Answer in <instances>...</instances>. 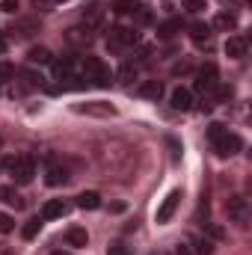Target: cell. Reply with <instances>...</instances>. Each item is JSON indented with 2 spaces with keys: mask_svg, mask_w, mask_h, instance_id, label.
Here are the masks:
<instances>
[{
  "mask_svg": "<svg viewBox=\"0 0 252 255\" xmlns=\"http://www.w3.org/2000/svg\"><path fill=\"white\" fill-rule=\"evenodd\" d=\"M92 160L98 166V172L110 181H130L136 175L139 166V154L136 148L122 139V136H101L92 142Z\"/></svg>",
  "mask_w": 252,
  "mask_h": 255,
  "instance_id": "obj_1",
  "label": "cell"
},
{
  "mask_svg": "<svg viewBox=\"0 0 252 255\" xmlns=\"http://www.w3.org/2000/svg\"><path fill=\"white\" fill-rule=\"evenodd\" d=\"M80 77H83L86 86H98V89L113 83V71L101 57H83L80 60Z\"/></svg>",
  "mask_w": 252,
  "mask_h": 255,
  "instance_id": "obj_2",
  "label": "cell"
},
{
  "mask_svg": "<svg viewBox=\"0 0 252 255\" xmlns=\"http://www.w3.org/2000/svg\"><path fill=\"white\" fill-rule=\"evenodd\" d=\"M3 169H6V175H12L15 184H30L36 178V160L30 154H12V157H6Z\"/></svg>",
  "mask_w": 252,
  "mask_h": 255,
  "instance_id": "obj_3",
  "label": "cell"
},
{
  "mask_svg": "<svg viewBox=\"0 0 252 255\" xmlns=\"http://www.w3.org/2000/svg\"><path fill=\"white\" fill-rule=\"evenodd\" d=\"M113 12H116V15H122V18H130L136 27L151 24V12H148L139 0H113Z\"/></svg>",
  "mask_w": 252,
  "mask_h": 255,
  "instance_id": "obj_4",
  "label": "cell"
},
{
  "mask_svg": "<svg viewBox=\"0 0 252 255\" xmlns=\"http://www.w3.org/2000/svg\"><path fill=\"white\" fill-rule=\"evenodd\" d=\"M107 45L113 48V51H130V48H136L139 45V33H136V27H110V33H107Z\"/></svg>",
  "mask_w": 252,
  "mask_h": 255,
  "instance_id": "obj_5",
  "label": "cell"
},
{
  "mask_svg": "<svg viewBox=\"0 0 252 255\" xmlns=\"http://www.w3.org/2000/svg\"><path fill=\"white\" fill-rule=\"evenodd\" d=\"M217 86H220V74H217V65H214V63H205L202 68H199V71H196V83H193V89H196L199 95L211 98Z\"/></svg>",
  "mask_w": 252,
  "mask_h": 255,
  "instance_id": "obj_6",
  "label": "cell"
},
{
  "mask_svg": "<svg viewBox=\"0 0 252 255\" xmlns=\"http://www.w3.org/2000/svg\"><path fill=\"white\" fill-rule=\"evenodd\" d=\"M92 42H95V33H92V30H86L83 24H80V27L65 30V45H68V48H74V51H86V48H92Z\"/></svg>",
  "mask_w": 252,
  "mask_h": 255,
  "instance_id": "obj_7",
  "label": "cell"
},
{
  "mask_svg": "<svg viewBox=\"0 0 252 255\" xmlns=\"http://www.w3.org/2000/svg\"><path fill=\"white\" fill-rule=\"evenodd\" d=\"M241 148H244V139H241L238 133H232V130H226V133L214 142V151H217L220 157H235Z\"/></svg>",
  "mask_w": 252,
  "mask_h": 255,
  "instance_id": "obj_8",
  "label": "cell"
},
{
  "mask_svg": "<svg viewBox=\"0 0 252 255\" xmlns=\"http://www.w3.org/2000/svg\"><path fill=\"white\" fill-rule=\"evenodd\" d=\"M15 77H18V80H15V92H18V95H27V92H33V89H42V86H45V83H42L45 77L36 74V71H27V68H24V71H15Z\"/></svg>",
  "mask_w": 252,
  "mask_h": 255,
  "instance_id": "obj_9",
  "label": "cell"
},
{
  "mask_svg": "<svg viewBox=\"0 0 252 255\" xmlns=\"http://www.w3.org/2000/svg\"><path fill=\"white\" fill-rule=\"evenodd\" d=\"M104 15H107L104 3H89V6L80 12V24H83L86 30H98V27L104 24Z\"/></svg>",
  "mask_w": 252,
  "mask_h": 255,
  "instance_id": "obj_10",
  "label": "cell"
},
{
  "mask_svg": "<svg viewBox=\"0 0 252 255\" xmlns=\"http://www.w3.org/2000/svg\"><path fill=\"white\" fill-rule=\"evenodd\" d=\"M74 113H86V116L110 119V116H116V107H110L107 101H86V104H74Z\"/></svg>",
  "mask_w": 252,
  "mask_h": 255,
  "instance_id": "obj_11",
  "label": "cell"
},
{
  "mask_svg": "<svg viewBox=\"0 0 252 255\" xmlns=\"http://www.w3.org/2000/svg\"><path fill=\"white\" fill-rule=\"evenodd\" d=\"M226 208H229V217H232L238 226H247V223H250V205H247L244 196H232Z\"/></svg>",
  "mask_w": 252,
  "mask_h": 255,
  "instance_id": "obj_12",
  "label": "cell"
},
{
  "mask_svg": "<svg viewBox=\"0 0 252 255\" xmlns=\"http://www.w3.org/2000/svg\"><path fill=\"white\" fill-rule=\"evenodd\" d=\"M71 175H68V166L65 163H60V160H48V166H45V181L51 184V187H60V184H65Z\"/></svg>",
  "mask_w": 252,
  "mask_h": 255,
  "instance_id": "obj_13",
  "label": "cell"
},
{
  "mask_svg": "<svg viewBox=\"0 0 252 255\" xmlns=\"http://www.w3.org/2000/svg\"><path fill=\"white\" fill-rule=\"evenodd\" d=\"M247 51H250V42H247L244 36H229V39H226V57H229V60H244Z\"/></svg>",
  "mask_w": 252,
  "mask_h": 255,
  "instance_id": "obj_14",
  "label": "cell"
},
{
  "mask_svg": "<svg viewBox=\"0 0 252 255\" xmlns=\"http://www.w3.org/2000/svg\"><path fill=\"white\" fill-rule=\"evenodd\" d=\"M178 202H181V190H172L163 199V205L157 208V223H169L172 214H175V208H178Z\"/></svg>",
  "mask_w": 252,
  "mask_h": 255,
  "instance_id": "obj_15",
  "label": "cell"
},
{
  "mask_svg": "<svg viewBox=\"0 0 252 255\" xmlns=\"http://www.w3.org/2000/svg\"><path fill=\"white\" fill-rule=\"evenodd\" d=\"M65 214H68V202L63 199H48L42 205V220H63Z\"/></svg>",
  "mask_w": 252,
  "mask_h": 255,
  "instance_id": "obj_16",
  "label": "cell"
},
{
  "mask_svg": "<svg viewBox=\"0 0 252 255\" xmlns=\"http://www.w3.org/2000/svg\"><path fill=\"white\" fill-rule=\"evenodd\" d=\"M136 95H139V98H148V101H160L163 83H160V80H142V83L136 86Z\"/></svg>",
  "mask_w": 252,
  "mask_h": 255,
  "instance_id": "obj_17",
  "label": "cell"
},
{
  "mask_svg": "<svg viewBox=\"0 0 252 255\" xmlns=\"http://www.w3.org/2000/svg\"><path fill=\"white\" fill-rule=\"evenodd\" d=\"M169 101H172V107H175V110L187 113L190 107H193V92H190V89H184V86H178V89L169 95Z\"/></svg>",
  "mask_w": 252,
  "mask_h": 255,
  "instance_id": "obj_18",
  "label": "cell"
},
{
  "mask_svg": "<svg viewBox=\"0 0 252 255\" xmlns=\"http://www.w3.org/2000/svg\"><path fill=\"white\" fill-rule=\"evenodd\" d=\"M65 244H68V247H74V250H83V247L89 244V232H86V229H80V226H74V229H68V232H65Z\"/></svg>",
  "mask_w": 252,
  "mask_h": 255,
  "instance_id": "obj_19",
  "label": "cell"
},
{
  "mask_svg": "<svg viewBox=\"0 0 252 255\" xmlns=\"http://www.w3.org/2000/svg\"><path fill=\"white\" fill-rule=\"evenodd\" d=\"M0 202H3V205H9V208H15V211H18V208H24L21 193L15 190L12 184H3V187H0Z\"/></svg>",
  "mask_w": 252,
  "mask_h": 255,
  "instance_id": "obj_20",
  "label": "cell"
},
{
  "mask_svg": "<svg viewBox=\"0 0 252 255\" xmlns=\"http://www.w3.org/2000/svg\"><path fill=\"white\" fill-rule=\"evenodd\" d=\"M77 208H83V211H98V208H101V196L95 190H83L77 196Z\"/></svg>",
  "mask_w": 252,
  "mask_h": 255,
  "instance_id": "obj_21",
  "label": "cell"
},
{
  "mask_svg": "<svg viewBox=\"0 0 252 255\" xmlns=\"http://www.w3.org/2000/svg\"><path fill=\"white\" fill-rule=\"evenodd\" d=\"M181 27H184L181 18H169V21H163V24L157 27V36H160V39H172V36L181 33Z\"/></svg>",
  "mask_w": 252,
  "mask_h": 255,
  "instance_id": "obj_22",
  "label": "cell"
},
{
  "mask_svg": "<svg viewBox=\"0 0 252 255\" xmlns=\"http://www.w3.org/2000/svg\"><path fill=\"white\" fill-rule=\"evenodd\" d=\"M116 77H119V83L130 86V83L139 77V65H136V63H125L122 68H119V74H116Z\"/></svg>",
  "mask_w": 252,
  "mask_h": 255,
  "instance_id": "obj_23",
  "label": "cell"
},
{
  "mask_svg": "<svg viewBox=\"0 0 252 255\" xmlns=\"http://www.w3.org/2000/svg\"><path fill=\"white\" fill-rule=\"evenodd\" d=\"M27 60H30L33 65H51V63H54V57H51V51H48V48H30Z\"/></svg>",
  "mask_w": 252,
  "mask_h": 255,
  "instance_id": "obj_24",
  "label": "cell"
},
{
  "mask_svg": "<svg viewBox=\"0 0 252 255\" xmlns=\"http://www.w3.org/2000/svg\"><path fill=\"white\" fill-rule=\"evenodd\" d=\"M214 27H217V30H226V33H229V30H235V27H238V18H235L232 12H220V15L214 18Z\"/></svg>",
  "mask_w": 252,
  "mask_h": 255,
  "instance_id": "obj_25",
  "label": "cell"
},
{
  "mask_svg": "<svg viewBox=\"0 0 252 255\" xmlns=\"http://www.w3.org/2000/svg\"><path fill=\"white\" fill-rule=\"evenodd\" d=\"M190 39H193V42H208V39H211V27L202 24V21L190 24Z\"/></svg>",
  "mask_w": 252,
  "mask_h": 255,
  "instance_id": "obj_26",
  "label": "cell"
},
{
  "mask_svg": "<svg viewBox=\"0 0 252 255\" xmlns=\"http://www.w3.org/2000/svg\"><path fill=\"white\" fill-rule=\"evenodd\" d=\"M226 130H229L226 125H220V122H211V125H208V139H211V145H214V142H217V139H220Z\"/></svg>",
  "mask_w": 252,
  "mask_h": 255,
  "instance_id": "obj_27",
  "label": "cell"
},
{
  "mask_svg": "<svg viewBox=\"0 0 252 255\" xmlns=\"http://www.w3.org/2000/svg\"><path fill=\"white\" fill-rule=\"evenodd\" d=\"M15 80V68L9 63H0V86H6V83H12Z\"/></svg>",
  "mask_w": 252,
  "mask_h": 255,
  "instance_id": "obj_28",
  "label": "cell"
},
{
  "mask_svg": "<svg viewBox=\"0 0 252 255\" xmlns=\"http://www.w3.org/2000/svg\"><path fill=\"white\" fill-rule=\"evenodd\" d=\"M39 229H42V223H39V220H30V223L24 226V232H21V235H24V241H33V238L39 235Z\"/></svg>",
  "mask_w": 252,
  "mask_h": 255,
  "instance_id": "obj_29",
  "label": "cell"
},
{
  "mask_svg": "<svg viewBox=\"0 0 252 255\" xmlns=\"http://www.w3.org/2000/svg\"><path fill=\"white\" fill-rule=\"evenodd\" d=\"M196 255H214V241L199 238V241H196Z\"/></svg>",
  "mask_w": 252,
  "mask_h": 255,
  "instance_id": "obj_30",
  "label": "cell"
},
{
  "mask_svg": "<svg viewBox=\"0 0 252 255\" xmlns=\"http://www.w3.org/2000/svg\"><path fill=\"white\" fill-rule=\"evenodd\" d=\"M15 229V217L12 214H0V235H9Z\"/></svg>",
  "mask_w": 252,
  "mask_h": 255,
  "instance_id": "obj_31",
  "label": "cell"
},
{
  "mask_svg": "<svg viewBox=\"0 0 252 255\" xmlns=\"http://www.w3.org/2000/svg\"><path fill=\"white\" fill-rule=\"evenodd\" d=\"M184 9L193 12V15H199V12H202V9H208V6H205V0H184Z\"/></svg>",
  "mask_w": 252,
  "mask_h": 255,
  "instance_id": "obj_32",
  "label": "cell"
},
{
  "mask_svg": "<svg viewBox=\"0 0 252 255\" xmlns=\"http://www.w3.org/2000/svg\"><path fill=\"white\" fill-rule=\"evenodd\" d=\"M107 255H130V247H125V244H113V247H107Z\"/></svg>",
  "mask_w": 252,
  "mask_h": 255,
  "instance_id": "obj_33",
  "label": "cell"
},
{
  "mask_svg": "<svg viewBox=\"0 0 252 255\" xmlns=\"http://www.w3.org/2000/svg\"><path fill=\"white\" fill-rule=\"evenodd\" d=\"M0 9H3L6 15H15V12H18V0H0Z\"/></svg>",
  "mask_w": 252,
  "mask_h": 255,
  "instance_id": "obj_34",
  "label": "cell"
},
{
  "mask_svg": "<svg viewBox=\"0 0 252 255\" xmlns=\"http://www.w3.org/2000/svg\"><path fill=\"white\" fill-rule=\"evenodd\" d=\"M190 71V65L187 63H178V65H172V74H187Z\"/></svg>",
  "mask_w": 252,
  "mask_h": 255,
  "instance_id": "obj_35",
  "label": "cell"
},
{
  "mask_svg": "<svg viewBox=\"0 0 252 255\" xmlns=\"http://www.w3.org/2000/svg\"><path fill=\"white\" fill-rule=\"evenodd\" d=\"M6 51H9V36L0 33V54H6Z\"/></svg>",
  "mask_w": 252,
  "mask_h": 255,
  "instance_id": "obj_36",
  "label": "cell"
},
{
  "mask_svg": "<svg viewBox=\"0 0 252 255\" xmlns=\"http://www.w3.org/2000/svg\"><path fill=\"white\" fill-rule=\"evenodd\" d=\"M33 3H36V6H39V9H42V12H45V9H51V6H54V0H33Z\"/></svg>",
  "mask_w": 252,
  "mask_h": 255,
  "instance_id": "obj_37",
  "label": "cell"
},
{
  "mask_svg": "<svg viewBox=\"0 0 252 255\" xmlns=\"http://www.w3.org/2000/svg\"><path fill=\"white\" fill-rule=\"evenodd\" d=\"M175 255H193V253H190V247H178V253Z\"/></svg>",
  "mask_w": 252,
  "mask_h": 255,
  "instance_id": "obj_38",
  "label": "cell"
},
{
  "mask_svg": "<svg viewBox=\"0 0 252 255\" xmlns=\"http://www.w3.org/2000/svg\"><path fill=\"white\" fill-rule=\"evenodd\" d=\"M51 255H71V253H63V250H54Z\"/></svg>",
  "mask_w": 252,
  "mask_h": 255,
  "instance_id": "obj_39",
  "label": "cell"
},
{
  "mask_svg": "<svg viewBox=\"0 0 252 255\" xmlns=\"http://www.w3.org/2000/svg\"><path fill=\"white\" fill-rule=\"evenodd\" d=\"M154 255H166V253H154Z\"/></svg>",
  "mask_w": 252,
  "mask_h": 255,
  "instance_id": "obj_40",
  "label": "cell"
},
{
  "mask_svg": "<svg viewBox=\"0 0 252 255\" xmlns=\"http://www.w3.org/2000/svg\"><path fill=\"white\" fill-rule=\"evenodd\" d=\"M54 3H63V0H54Z\"/></svg>",
  "mask_w": 252,
  "mask_h": 255,
  "instance_id": "obj_41",
  "label": "cell"
}]
</instances>
